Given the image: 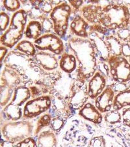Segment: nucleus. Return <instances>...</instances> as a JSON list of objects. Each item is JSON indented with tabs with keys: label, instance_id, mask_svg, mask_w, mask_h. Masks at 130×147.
<instances>
[{
	"label": "nucleus",
	"instance_id": "obj_1",
	"mask_svg": "<svg viewBox=\"0 0 130 147\" xmlns=\"http://www.w3.org/2000/svg\"><path fill=\"white\" fill-rule=\"evenodd\" d=\"M68 48L77 62L76 80L87 82L95 74L98 69V59L94 47L89 39L73 37L68 41Z\"/></svg>",
	"mask_w": 130,
	"mask_h": 147
},
{
	"label": "nucleus",
	"instance_id": "obj_2",
	"mask_svg": "<svg viewBox=\"0 0 130 147\" xmlns=\"http://www.w3.org/2000/svg\"><path fill=\"white\" fill-rule=\"evenodd\" d=\"M100 24L108 30H117L129 26L130 10L125 2L117 1L103 7Z\"/></svg>",
	"mask_w": 130,
	"mask_h": 147
},
{
	"label": "nucleus",
	"instance_id": "obj_3",
	"mask_svg": "<svg viewBox=\"0 0 130 147\" xmlns=\"http://www.w3.org/2000/svg\"><path fill=\"white\" fill-rule=\"evenodd\" d=\"M27 18L25 9H20L13 14L8 29L1 36L0 41L2 46L13 49L20 42L25 34Z\"/></svg>",
	"mask_w": 130,
	"mask_h": 147
},
{
	"label": "nucleus",
	"instance_id": "obj_4",
	"mask_svg": "<svg viewBox=\"0 0 130 147\" xmlns=\"http://www.w3.org/2000/svg\"><path fill=\"white\" fill-rule=\"evenodd\" d=\"M31 97L30 89L23 85L15 90L13 98L3 109V117L9 121H17L23 117V108Z\"/></svg>",
	"mask_w": 130,
	"mask_h": 147
},
{
	"label": "nucleus",
	"instance_id": "obj_5",
	"mask_svg": "<svg viewBox=\"0 0 130 147\" xmlns=\"http://www.w3.org/2000/svg\"><path fill=\"white\" fill-rule=\"evenodd\" d=\"M33 127L29 120L10 121L1 126V135L5 140L16 144L31 136Z\"/></svg>",
	"mask_w": 130,
	"mask_h": 147
},
{
	"label": "nucleus",
	"instance_id": "obj_6",
	"mask_svg": "<svg viewBox=\"0 0 130 147\" xmlns=\"http://www.w3.org/2000/svg\"><path fill=\"white\" fill-rule=\"evenodd\" d=\"M109 34V30L101 24L91 25L89 28V38L94 47L97 59L99 61L107 62L109 58L106 38Z\"/></svg>",
	"mask_w": 130,
	"mask_h": 147
},
{
	"label": "nucleus",
	"instance_id": "obj_7",
	"mask_svg": "<svg viewBox=\"0 0 130 147\" xmlns=\"http://www.w3.org/2000/svg\"><path fill=\"white\" fill-rule=\"evenodd\" d=\"M22 79L15 71L5 67L1 75V107H5L13 98L15 90L20 86Z\"/></svg>",
	"mask_w": 130,
	"mask_h": 147
},
{
	"label": "nucleus",
	"instance_id": "obj_8",
	"mask_svg": "<svg viewBox=\"0 0 130 147\" xmlns=\"http://www.w3.org/2000/svg\"><path fill=\"white\" fill-rule=\"evenodd\" d=\"M72 12V9L70 4L67 1H63L55 6L49 15L53 23L54 32L60 38L64 37L67 34Z\"/></svg>",
	"mask_w": 130,
	"mask_h": 147
},
{
	"label": "nucleus",
	"instance_id": "obj_9",
	"mask_svg": "<svg viewBox=\"0 0 130 147\" xmlns=\"http://www.w3.org/2000/svg\"><path fill=\"white\" fill-rule=\"evenodd\" d=\"M75 80L76 77H73L72 74H67L61 71L50 82L49 94L69 101Z\"/></svg>",
	"mask_w": 130,
	"mask_h": 147
},
{
	"label": "nucleus",
	"instance_id": "obj_10",
	"mask_svg": "<svg viewBox=\"0 0 130 147\" xmlns=\"http://www.w3.org/2000/svg\"><path fill=\"white\" fill-rule=\"evenodd\" d=\"M110 75L115 82L126 83L130 81V63L123 56H111L107 61Z\"/></svg>",
	"mask_w": 130,
	"mask_h": 147
},
{
	"label": "nucleus",
	"instance_id": "obj_11",
	"mask_svg": "<svg viewBox=\"0 0 130 147\" xmlns=\"http://www.w3.org/2000/svg\"><path fill=\"white\" fill-rule=\"evenodd\" d=\"M51 106V99L49 95L30 99L23 107V118L24 119H31L37 117L50 109Z\"/></svg>",
	"mask_w": 130,
	"mask_h": 147
},
{
	"label": "nucleus",
	"instance_id": "obj_12",
	"mask_svg": "<svg viewBox=\"0 0 130 147\" xmlns=\"http://www.w3.org/2000/svg\"><path fill=\"white\" fill-rule=\"evenodd\" d=\"M34 45L39 51H48L55 55H62L65 51V45L55 34H44L34 41Z\"/></svg>",
	"mask_w": 130,
	"mask_h": 147
},
{
	"label": "nucleus",
	"instance_id": "obj_13",
	"mask_svg": "<svg viewBox=\"0 0 130 147\" xmlns=\"http://www.w3.org/2000/svg\"><path fill=\"white\" fill-rule=\"evenodd\" d=\"M89 98L88 85L86 82H81L75 80L71 92L69 103L74 111L80 110L87 103Z\"/></svg>",
	"mask_w": 130,
	"mask_h": 147
},
{
	"label": "nucleus",
	"instance_id": "obj_14",
	"mask_svg": "<svg viewBox=\"0 0 130 147\" xmlns=\"http://www.w3.org/2000/svg\"><path fill=\"white\" fill-rule=\"evenodd\" d=\"M33 59L44 75H46L45 72H53L59 67V61L55 54L48 52L39 51L37 52Z\"/></svg>",
	"mask_w": 130,
	"mask_h": 147
},
{
	"label": "nucleus",
	"instance_id": "obj_15",
	"mask_svg": "<svg viewBox=\"0 0 130 147\" xmlns=\"http://www.w3.org/2000/svg\"><path fill=\"white\" fill-rule=\"evenodd\" d=\"M100 1H91V3L83 6L80 9L81 16L91 25L100 24V20L103 7Z\"/></svg>",
	"mask_w": 130,
	"mask_h": 147
},
{
	"label": "nucleus",
	"instance_id": "obj_16",
	"mask_svg": "<svg viewBox=\"0 0 130 147\" xmlns=\"http://www.w3.org/2000/svg\"><path fill=\"white\" fill-rule=\"evenodd\" d=\"M50 97L51 99L50 108L52 113L51 117L53 115V117H59L65 120L71 117L74 110L70 107L69 101L53 96H50Z\"/></svg>",
	"mask_w": 130,
	"mask_h": 147
},
{
	"label": "nucleus",
	"instance_id": "obj_17",
	"mask_svg": "<svg viewBox=\"0 0 130 147\" xmlns=\"http://www.w3.org/2000/svg\"><path fill=\"white\" fill-rule=\"evenodd\" d=\"M115 96V92L111 87H106L102 93L95 99V106L97 109L101 113L110 111L113 107Z\"/></svg>",
	"mask_w": 130,
	"mask_h": 147
},
{
	"label": "nucleus",
	"instance_id": "obj_18",
	"mask_svg": "<svg viewBox=\"0 0 130 147\" xmlns=\"http://www.w3.org/2000/svg\"><path fill=\"white\" fill-rule=\"evenodd\" d=\"M106 88V78L99 71H96L89 80L88 94L89 98L96 99L103 92Z\"/></svg>",
	"mask_w": 130,
	"mask_h": 147
},
{
	"label": "nucleus",
	"instance_id": "obj_19",
	"mask_svg": "<svg viewBox=\"0 0 130 147\" xmlns=\"http://www.w3.org/2000/svg\"><path fill=\"white\" fill-rule=\"evenodd\" d=\"M89 24L82 17L81 15H76L70 23V30L77 37L88 39Z\"/></svg>",
	"mask_w": 130,
	"mask_h": 147
},
{
	"label": "nucleus",
	"instance_id": "obj_20",
	"mask_svg": "<svg viewBox=\"0 0 130 147\" xmlns=\"http://www.w3.org/2000/svg\"><path fill=\"white\" fill-rule=\"evenodd\" d=\"M79 115L85 120H88L96 124H99L103 121V116L95 105L91 103H87L79 111Z\"/></svg>",
	"mask_w": 130,
	"mask_h": 147
},
{
	"label": "nucleus",
	"instance_id": "obj_21",
	"mask_svg": "<svg viewBox=\"0 0 130 147\" xmlns=\"http://www.w3.org/2000/svg\"><path fill=\"white\" fill-rule=\"evenodd\" d=\"M59 67L63 72L72 74L77 70V62L74 54L64 53L59 60Z\"/></svg>",
	"mask_w": 130,
	"mask_h": 147
},
{
	"label": "nucleus",
	"instance_id": "obj_22",
	"mask_svg": "<svg viewBox=\"0 0 130 147\" xmlns=\"http://www.w3.org/2000/svg\"><path fill=\"white\" fill-rule=\"evenodd\" d=\"M38 147H57V139L55 132L46 130L40 133L37 137Z\"/></svg>",
	"mask_w": 130,
	"mask_h": 147
},
{
	"label": "nucleus",
	"instance_id": "obj_23",
	"mask_svg": "<svg viewBox=\"0 0 130 147\" xmlns=\"http://www.w3.org/2000/svg\"><path fill=\"white\" fill-rule=\"evenodd\" d=\"M42 33L43 31L40 21L31 20L26 26L24 35L27 39H33L35 41L42 36Z\"/></svg>",
	"mask_w": 130,
	"mask_h": 147
},
{
	"label": "nucleus",
	"instance_id": "obj_24",
	"mask_svg": "<svg viewBox=\"0 0 130 147\" xmlns=\"http://www.w3.org/2000/svg\"><path fill=\"white\" fill-rule=\"evenodd\" d=\"M109 56H122V42L120 41L114 34H110L106 38Z\"/></svg>",
	"mask_w": 130,
	"mask_h": 147
},
{
	"label": "nucleus",
	"instance_id": "obj_25",
	"mask_svg": "<svg viewBox=\"0 0 130 147\" xmlns=\"http://www.w3.org/2000/svg\"><path fill=\"white\" fill-rule=\"evenodd\" d=\"M127 107H130V89L116 95L113 108L114 110L120 111Z\"/></svg>",
	"mask_w": 130,
	"mask_h": 147
},
{
	"label": "nucleus",
	"instance_id": "obj_26",
	"mask_svg": "<svg viewBox=\"0 0 130 147\" xmlns=\"http://www.w3.org/2000/svg\"><path fill=\"white\" fill-rule=\"evenodd\" d=\"M15 51L20 52L27 55V56L33 58L37 54V50L34 43L27 40H22L15 46Z\"/></svg>",
	"mask_w": 130,
	"mask_h": 147
},
{
	"label": "nucleus",
	"instance_id": "obj_27",
	"mask_svg": "<svg viewBox=\"0 0 130 147\" xmlns=\"http://www.w3.org/2000/svg\"><path fill=\"white\" fill-rule=\"evenodd\" d=\"M51 120L52 117L50 114H44V115H42L37 121L36 129L34 131L35 136H37V134H39L41 130L44 129V127L50 125Z\"/></svg>",
	"mask_w": 130,
	"mask_h": 147
},
{
	"label": "nucleus",
	"instance_id": "obj_28",
	"mask_svg": "<svg viewBox=\"0 0 130 147\" xmlns=\"http://www.w3.org/2000/svg\"><path fill=\"white\" fill-rule=\"evenodd\" d=\"M104 120L110 124H116L121 122L122 115L119 111L111 110L104 115Z\"/></svg>",
	"mask_w": 130,
	"mask_h": 147
},
{
	"label": "nucleus",
	"instance_id": "obj_29",
	"mask_svg": "<svg viewBox=\"0 0 130 147\" xmlns=\"http://www.w3.org/2000/svg\"><path fill=\"white\" fill-rule=\"evenodd\" d=\"M30 2L32 4L39 6L41 11L45 15H50L53 8L55 7L53 1H30Z\"/></svg>",
	"mask_w": 130,
	"mask_h": 147
},
{
	"label": "nucleus",
	"instance_id": "obj_30",
	"mask_svg": "<svg viewBox=\"0 0 130 147\" xmlns=\"http://www.w3.org/2000/svg\"><path fill=\"white\" fill-rule=\"evenodd\" d=\"M31 8L29 10L26 11V12H27L28 17L30 19H31L32 20L40 21L41 19L43 18L45 15H45V14L42 13L41 9L39 7V6L36 5L32 4L31 3Z\"/></svg>",
	"mask_w": 130,
	"mask_h": 147
},
{
	"label": "nucleus",
	"instance_id": "obj_31",
	"mask_svg": "<svg viewBox=\"0 0 130 147\" xmlns=\"http://www.w3.org/2000/svg\"><path fill=\"white\" fill-rule=\"evenodd\" d=\"M41 23L42 31L44 34H52V32H54L53 30V23L51 20V18L48 15H45L43 18H42L40 20Z\"/></svg>",
	"mask_w": 130,
	"mask_h": 147
},
{
	"label": "nucleus",
	"instance_id": "obj_32",
	"mask_svg": "<svg viewBox=\"0 0 130 147\" xmlns=\"http://www.w3.org/2000/svg\"><path fill=\"white\" fill-rule=\"evenodd\" d=\"M3 5L7 11L15 13L19 11L21 6V2L18 0H4L3 1Z\"/></svg>",
	"mask_w": 130,
	"mask_h": 147
},
{
	"label": "nucleus",
	"instance_id": "obj_33",
	"mask_svg": "<svg viewBox=\"0 0 130 147\" xmlns=\"http://www.w3.org/2000/svg\"><path fill=\"white\" fill-rule=\"evenodd\" d=\"M114 35L122 42H128L130 37V26L126 28L117 30V32Z\"/></svg>",
	"mask_w": 130,
	"mask_h": 147
},
{
	"label": "nucleus",
	"instance_id": "obj_34",
	"mask_svg": "<svg viewBox=\"0 0 130 147\" xmlns=\"http://www.w3.org/2000/svg\"><path fill=\"white\" fill-rule=\"evenodd\" d=\"M10 17L7 13L5 12L2 11L0 13V28H1V32L5 33L11 23Z\"/></svg>",
	"mask_w": 130,
	"mask_h": 147
},
{
	"label": "nucleus",
	"instance_id": "obj_35",
	"mask_svg": "<svg viewBox=\"0 0 130 147\" xmlns=\"http://www.w3.org/2000/svg\"><path fill=\"white\" fill-rule=\"evenodd\" d=\"M65 120L59 117H53L49 126L53 131L59 132L65 125Z\"/></svg>",
	"mask_w": 130,
	"mask_h": 147
},
{
	"label": "nucleus",
	"instance_id": "obj_36",
	"mask_svg": "<svg viewBox=\"0 0 130 147\" xmlns=\"http://www.w3.org/2000/svg\"><path fill=\"white\" fill-rule=\"evenodd\" d=\"M105 140L103 136L94 137L89 142L88 147H105Z\"/></svg>",
	"mask_w": 130,
	"mask_h": 147
},
{
	"label": "nucleus",
	"instance_id": "obj_37",
	"mask_svg": "<svg viewBox=\"0 0 130 147\" xmlns=\"http://www.w3.org/2000/svg\"><path fill=\"white\" fill-rule=\"evenodd\" d=\"M16 147H38L37 143L34 138L31 137H27L23 141L16 144Z\"/></svg>",
	"mask_w": 130,
	"mask_h": 147
},
{
	"label": "nucleus",
	"instance_id": "obj_38",
	"mask_svg": "<svg viewBox=\"0 0 130 147\" xmlns=\"http://www.w3.org/2000/svg\"><path fill=\"white\" fill-rule=\"evenodd\" d=\"M97 71L100 72L105 78H108L110 75L109 66L108 63L107 62H104V61H99V63H98Z\"/></svg>",
	"mask_w": 130,
	"mask_h": 147
},
{
	"label": "nucleus",
	"instance_id": "obj_39",
	"mask_svg": "<svg viewBox=\"0 0 130 147\" xmlns=\"http://www.w3.org/2000/svg\"><path fill=\"white\" fill-rule=\"evenodd\" d=\"M122 120L125 126L130 127V107L122 109Z\"/></svg>",
	"mask_w": 130,
	"mask_h": 147
},
{
	"label": "nucleus",
	"instance_id": "obj_40",
	"mask_svg": "<svg viewBox=\"0 0 130 147\" xmlns=\"http://www.w3.org/2000/svg\"><path fill=\"white\" fill-rule=\"evenodd\" d=\"M111 87L112 88L115 92H117V94L128 90V86H127L126 83L116 82L115 84H112V86Z\"/></svg>",
	"mask_w": 130,
	"mask_h": 147
},
{
	"label": "nucleus",
	"instance_id": "obj_41",
	"mask_svg": "<svg viewBox=\"0 0 130 147\" xmlns=\"http://www.w3.org/2000/svg\"><path fill=\"white\" fill-rule=\"evenodd\" d=\"M122 56L126 58H130V45L129 42H122Z\"/></svg>",
	"mask_w": 130,
	"mask_h": 147
},
{
	"label": "nucleus",
	"instance_id": "obj_42",
	"mask_svg": "<svg viewBox=\"0 0 130 147\" xmlns=\"http://www.w3.org/2000/svg\"><path fill=\"white\" fill-rule=\"evenodd\" d=\"M68 3H70V5L72 7V11L77 12V11H79L80 7L83 4V1H69Z\"/></svg>",
	"mask_w": 130,
	"mask_h": 147
},
{
	"label": "nucleus",
	"instance_id": "obj_43",
	"mask_svg": "<svg viewBox=\"0 0 130 147\" xmlns=\"http://www.w3.org/2000/svg\"><path fill=\"white\" fill-rule=\"evenodd\" d=\"M8 53V48L1 45L0 47V60H1V63L2 64L3 61L5 60V58Z\"/></svg>",
	"mask_w": 130,
	"mask_h": 147
},
{
	"label": "nucleus",
	"instance_id": "obj_44",
	"mask_svg": "<svg viewBox=\"0 0 130 147\" xmlns=\"http://www.w3.org/2000/svg\"><path fill=\"white\" fill-rule=\"evenodd\" d=\"M1 147H16V144L13 143L11 141H7V140H5V141H1Z\"/></svg>",
	"mask_w": 130,
	"mask_h": 147
},
{
	"label": "nucleus",
	"instance_id": "obj_45",
	"mask_svg": "<svg viewBox=\"0 0 130 147\" xmlns=\"http://www.w3.org/2000/svg\"><path fill=\"white\" fill-rule=\"evenodd\" d=\"M128 42H129V45H130V37H129V41H128Z\"/></svg>",
	"mask_w": 130,
	"mask_h": 147
},
{
	"label": "nucleus",
	"instance_id": "obj_46",
	"mask_svg": "<svg viewBox=\"0 0 130 147\" xmlns=\"http://www.w3.org/2000/svg\"><path fill=\"white\" fill-rule=\"evenodd\" d=\"M128 61H129V63H130V58L128 59Z\"/></svg>",
	"mask_w": 130,
	"mask_h": 147
},
{
	"label": "nucleus",
	"instance_id": "obj_47",
	"mask_svg": "<svg viewBox=\"0 0 130 147\" xmlns=\"http://www.w3.org/2000/svg\"><path fill=\"white\" fill-rule=\"evenodd\" d=\"M129 26H130V24H129Z\"/></svg>",
	"mask_w": 130,
	"mask_h": 147
}]
</instances>
